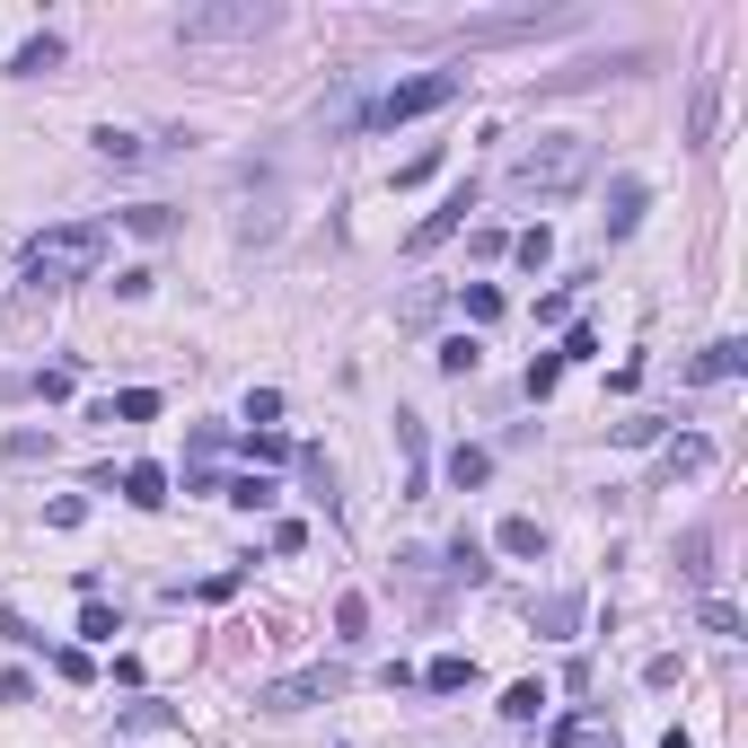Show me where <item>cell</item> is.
I'll use <instances>...</instances> for the list:
<instances>
[{"label":"cell","instance_id":"ac0fdd59","mask_svg":"<svg viewBox=\"0 0 748 748\" xmlns=\"http://www.w3.org/2000/svg\"><path fill=\"white\" fill-rule=\"evenodd\" d=\"M502 555H546V528L519 511V519H502Z\"/></svg>","mask_w":748,"mask_h":748},{"label":"cell","instance_id":"484cf974","mask_svg":"<svg viewBox=\"0 0 748 748\" xmlns=\"http://www.w3.org/2000/svg\"><path fill=\"white\" fill-rule=\"evenodd\" d=\"M555 740H564V748H617V731H599V722L573 714V722H555Z\"/></svg>","mask_w":748,"mask_h":748},{"label":"cell","instance_id":"277c9868","mask_svg":"<svg viewBox=\"0 0 748 748\" xmlns=\"http://www.w3.org/2000/svg\"><path fill=\"white\" fill-rule=\"evenodd\" d=\"M282 18L264 9V0H230V9H185L176 18V36L185 44H255V36H273Z\"/></svg>","mask_w":748,"mask_h":748},{"label":"cell","instance_id":"4316f807","mask_svg":"<svg viewBox=\"0 0 748 748\" xmlns=\"http://www.w3.org/2000/svg\"><path fill=\"white\" fill-rule=\"evenodd\" d=\"M396 449H405V467H414V494H423V423H414V414H396Z\"/></svg>","mask_w":748,"mask_h":748},{"label":"cell","instance_id":"7c38bea8","mask_svg":"<svg viewBox=\"0 0 748 748\" xmlns=\"http://www.w3.org/2000/svg\"><path fill=\"white\" fill-rule=\"evenodd\" d=\"M528 625H537V634H573V625H582V590H555Z\"/></svg>","mask_w":748,"mask_h":748},{"label":"cell","instance_id":"2e32d148","mask_svg":"<svg viewBox=\"0 0 748 748\" xmlns=\"http://www.w3.org/2000/svg\"><path fill=\"white\" fill-rule=\"evenodd\" d=\"M124 230H132V239H176V212H168V203H132Z\"/></svg>","mask_w":748,"mask_h":748},{"label":"cell","instance_id":"83f0119b","mask_svg":"<svg viewBox=\"0 0 748 748\" xmlns=\"http://www.w3.org/2000/svg\"><path fill=\"white\" fill-rule=\"evenodd\" d=\"M449 573H458V582H485L494 564H485V546H476V537H458V546H449Z\"/></svg>","mask_w":748,"mask_h":748},{"label":"cell","instance_id":"d6986e66","mask_svg":"<svg viewBox=\"0 0 748 748\" xmlns=\"http://www.w3.org/2000/svg\"><path fill=\"white\" fill-rule=\"evenodd\" d=\"M239 449H247V458H255V476H264V467H282V458H300V449H291L282 432H247Z\"/></svg>","mask_w":748,"mask_h":748},{"label":"cell","instance_id":"5bb4252c","mask_svg":"<svg viewBox=\"0 0 748 748\" xmlns=\"http://www.w3.org/2000/svg\"><path fill=\"white\" fill-rule=\"evenodd\" d=\"M546 705H555V696H546V678H519V687L502 696V714H511V722H537Z\"/></svg>","mask_w":748,"mask_h":748},{"label":"cell","instance_id":"8992f818","mask_svg":"<svg viewBox=\"0 0 748 748\" xmlns=\"http://www.w3.org/2000/svg\"><path fill=\"white\" fill-rule=\"evenodd\" d=\"M467 212H476V185H458V194H449V203H441V212H432V221H423L405 247H414V255H432L441 239H449V230H458V221H467Z\"/></svg>","mask_w":748,"mask_h":748},{"label":"cell","instance_id":"d6a6232c","mask_svg":"<svg viewBox=\"0 0 748 748\" xmlns=\"http://www.w3.org/2000/svg\"><path fill=\"white\" fill-rule=\"evenodd\" d=\"M590 353H599V326H564V353L555 362H590Z\"/></svg>","mask_w":748,"mask_h":748},{"label":"cell","instance_id":"cb8c5ba5","mask_svg":"<svg viewBox=\"0 0 748 748\" xmlns=\"http://www.w3.org/2000/svg\"><path fill=\"white\" fill-rule=\"evenodd\" d=\"M27 387H36V396H44V405H62V396H71V387H80V371H71V362H53V371H36V378H27Z\"/></svg>","mask_w":748,"mask_h":748},{"label":"cell","instance_id":"52a82bcc","mask_svg":"<svg viewBox=\"0 0 748 748\" xmlns=\"http://www.w3.org/2000/svg\"><path fill=\"white\" fill-rule=\"evenodd\" d=\"M9 71H18V80H44V71H62V36H27V44L9 53Z\"/></svg>","mask_w":748,"mask_h":748},{"label":"cell","instance_id":"ba28073f","mask_svg":"<svg viewBox=\"0 0 748 748\" xmlns=\"http://www.w3.org/2000/svg\"><path fill=\"white\" fill-rule=\"evenodd\" d=\"M124 502H132V511H159V502H168V467L132 458V467H124Z\"/></svg>","mask_w":748,"mask_h":748},{"label":"cell","instance_id":"7402d4cb","mask_svg":"<svg viewBox=\"0 0 748 748\" xmlns=\"http://www.w3.org/2000/svg\"><path fill=\"white\" fill-rule=\"evenodd\" d=\"M221 502H239V511H264V502H273V485H264V476H230V485H221Z\"/></svg>","mask_w":748,"mask_h":748},{"label":"cell","instance_id":"7a4b0ae2","mask_svg":"<svg viewBox=\"0 0 748 748\" xmlns=\"http://www.w3.org/2000/svg\"><path fill=\"white\" fill-rule=\"evenodd\" d=\"M107 264V230L98 221H71V230H44V239H27V282H44V291H62V282H89Z\"/></svg>","mask_w":748,"mask_h":748},{"label":"cell","instance_id":"ffe728a7","mask_svg":"<svg viewBox=\"0 0 748 748\" xmlns=\"http://www.w3.org/2000/svg\"><path fill=\"white\" fill-rule=\"evenodd\" d=\"M335 634H344V643H362V634H371V599H362V590H344V599H335Z\"/></svg>","mask_w":748,"mask_h":748},{"label":"cell","instance_id":"3957f363","mask_svg":"<svg viewBox=\"0 0 748 748\" xmlns=\"http://www.w3.org/2000/svg\"><path fill=\"white\" fill-rule=\"evenodd\" d=\"M449 98H467V71H414V80L378 89L371 107H362V124L396 132V124H414V115H432V107H449Z\"/></svg>","mask_w":748,"mask_h":748},{"label":"cell","instance_id":"5b68a950","mask_svg":"<svg viewBox=\"0 0 748 748\" xmlns=\"http://www.w3.org/2000/svg\"><path fill=\"white\" fill-rule=\"evenodd\" d=\"M326 696H335V669H291V678L255 687V705H264V714H300V705H326Z\"/></svg>","mask_w":748,"mask_h":748},{"label":"cell","instance_id":"8d00e7d4","mask_svg":"<svg viewBox=\"0 0 748 748\" xmlns=\"http://www.w3.org/2000/svg\"><path fill=\"white\" fill-rule=\"evenodd\" d=\"M696 617H705V634H740V608H731V599H705Z\"/></svg>","mask_w":748,"mask_h":748},{"label":"cell","instance_id":"1f68e13d","mask_svg":"<svg viewBox=\"0 0 748 748\" xmlns=\"http://www.w3.org/2000/svg\"><path fill=\"white\" fill-rule=\"evenodd\" d=\"M705 555H714V537H705V528H687V546H678V573H687V582H705Z\"/></svg>","mask_w":748,"mask_h":748},{"label":"cell","instance_id":"9c48e42d","mask_svg":"<svg viewBox=\"0 0 748 748\" xmlns=\"http://www.w3.org/2000/svg\"><path fill=\"white\" fill-rule=\"evenodd\" d=\"M89 150H98V159H115V168L150 159V141H141V132H124V124H98V132H89Z\"/></svg>","mask_w":748,"mask_h":748},{"label":"cell","instance_id":"4fadbf2b","mask_svg":"<svg viewBox=\"0 0 748 748\" xmlns=\"http://www.w3.org/2000/svg\"><path fill=\"white\" fill-rule=\"evenodd\" d=\"M485 476H494V458H485V449H467V441H458V449H449V485H458V494H476V485H485Z\"/></svg>","mask_w":748,"mask_h":748},{"label":"cell","instance_id":"f1b7e54d","mask_svg":"<svg viewBox=\"0 0 748 748\" xmlns=\"http://www.w3.org/2000/svg\"><path fill=\"white\" fill-rule=\"evenodd\" d=\"M476 353H485L476 335H449V344H441V371H449V378H467V371H476Z\"/></svg>","mask_w":748,"mask_h":748},{"label":"cell","instance_id":"f546056e","mask_svg":"<svg viewBox=\"0 0 748 748\" xmlns=\"http://www.w3.org/2000/svg\"><path fill=\"white\" fill-rule=\"evenodd\" d=\"M502 317V291L494 282H467V326H494Z\"/></svg>","mask_w":748,"mask_h":748},{"label":"cell","instance_id":"d590c367","mask_svg":"<svg viewBox=\"0 0 748 748\" xmlns=\"http://www.w3.org/2000/svg\"><path fill=\"white\" fill-rule=\"evenodd\" d=\"M555 378H564V362H555V353H537V362H528V396H555Z\"/></svg>","mask_w":748,"mask_h":748},{"label":"cell","instance_id":"8fae6325","mask_svg":"<svg viewBox=\"0 0 748 748\" xmlns=\"http://www.w3.org/2000/svg\"><path fill=\"white\" fill-rule=\"evenodd\" d=\"M423 687H432V696H458V687H476V660H467V651H441V660L423 669Z\"/></svg>","mask_w":748,"mask_h":748},{"label":"cell","instance_id":"6da1fadb","mask_svg":"<svg viewBox=\"0 0 748 748\" xmlns=\"http://www.w3.org/2000/svg\"><path fill=\"white\" fill-rule=\"evenodd\" d=\"M590 132H537V141H519L511 150V168H502V185L519 194V203H555V194H573L582 176H590Z\"/></svg>","mask_w":748,"mask_h":748},{"label":"cell","instance_id":"d4e9b609","mask_svg":"<svg viewBox=\"0 0 748 748\" xmlns=\"http://www.w3.org/2000/svg\"><path fill=\"white\" fill-rule=\"evenodd\" d=\"M282 423V387H247V432H273Z\"/></svg>","mask_w":748,"mask_h":748},{"label":"cell","instance_id":"4dcf8cb0","mask_svg":"<svg viewBox=\"0 0 748 748\" xmlns=\"http://www.w3.org/2000/svg\"><path fill=\"white\" fill-rule=\"evenodd\" d=\"M80 634H89V643H115L124 625H115V608H107V599H89V608H80Z\"/></svg>","mask_w":748,"mask_h":748},{"label":"cell","instance_id":"e0dca14e","mask_svg":"<svg viewBox=\"0 0 748 748\" xmlns=\"http://www.w3.org/2000/svg\"><path fill=\"white\" fill-rule=\"evenodd\" d=\"M150 414H159V396H150V387H124L115 405H98V423H150Z\"/></svg>","mask_w":748,"mask_h":748},{"label":"cell","instance_id":"44dd1931","mask_svg":"<svg viewBox=\"0 0 748 748\" xmlns=\"http://www.w3.org/2000/svg\"><path fill=\"white\" fill-rule=\"evenodd\" d=\"M634 221H643V185H634V176H625L617 194H608V230H617V239H625V230H634Z\"/></svg>","mask_w":748,"mask_h":748},{"label":"cell","instance_id":"e575fe53","mask_svg":"<svg viewBox=\"0 0 748 748\" xmlns=\"http://www.w3.org/2000/svg\"><path fill=\"white\" fill-rule=\"evenodd\" d=\"M44 519H53V528H80V519H89V502H80V494H53V502H44Z\"/></svg>","mask_w":748,"mask_h":748},{"label":"cell","instance_id":"9a60e30c","mask_svg":"<svg viewBox=\"0 0 748 748\" xmlns=\"http://www.w3.org/2000/svg\"><path fill=\"white\" fill-rule=\"evenodd\" d=\"M740 371H748V344H740V335H722V344L696 362V378H740Z\"/></svg>","mask_w":748,"mask_h":748},{"label":"cell","instance_id":"30bf717a","mask_svg":"<svg viewBox=\"0 0 748 748\" xmlns=\"http://www.w3.org/2000/svg\"><path fill=\"white\" fill-rule=\"evenodd\" d=\"M660 467H669V476H705V467H714V441H696V432H678V441L660 449Z\"/></svg>","mask_w":748,"mask_h":748},{"label":"cell","instance_id":"836d02e7","mask_svg":"<svg viewBox=\"0 0 748 748\" xmlns=\"http://www.w3.org/2000/svg\"><path fill=\"white\" fill-rule=\"evenodd\" d=\"M9 458H18V467H36V458H53V441H44V432H9Z\"/></svg>","mask_w":748,"mask_h":748},{"label":"cell","instance_id":"603a6c76","mask_svg":"<svg viewBox=\"0 0 748 748\" xmlns=\"http://www.w3.org/2000/svg\"><path fill=\"white\" fill-rule=\"evenodd\" d=\"M511 255H519L528 273H546V255H555V239H546V221H537V230H519V239H511Z\"/></svg>","mask_w":748,"mask_h":748}]
</instances>
